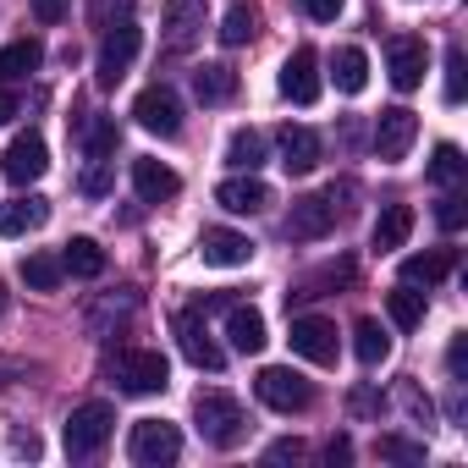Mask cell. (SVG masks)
<instances>
[{"label":"cell","mask_w":468,"mask_h":468,"mask_svg":"<svg viewBox=\"0 0 468 468\" xmlns=\"http://www.w3.org/2000/svg\"><path fill=\"white\" fill-rule=\"evenodd\" d=\"M193 419H198V435L209 441V446H220V452H231V446H243L249 441V413H243V402L231 397V391H198L193 397Z\"/></svg>","instance_id":"1"},{"label":"cell","mask_w":468,"mask_h":468,"mask_svg":"<svg viewBox=\"0 0 468 468\" xmlns=\"http://www.w3.org/2000/svg\"><path fill=\"white\" fill-rule=\"evenodd\" d=\"M111 380H116V391H127V397H160V391L171 386V364H165L154 347H127V353L111 358Z\"/></svg>","instance_id":"2"},{"label":"cell","mask_w":468,"mask_h":468,"mask_svg":"<svg viewBox=\"0 0 468 468\" xmlns=\"http://www.w3.org/2000/svg\"><path fill=\"white\" fill-rule=\"evenodd\" d=\"M138 45H144V28H138L133 17H122V23H111V28H105V39H100V61H94L100 89H116V83L133 72Z\"/></svg>","instance_id":"3"},{"label":"cell","mask_w":468,"mask_h":468,"mask_svg":"<svg viewBox=\"0 0 468 468\" xmlns=\"http://www.w3.org/2000/svg\"><path fill=\"white\" fill-rule=\"evenodd\" d=\"M254 397H260L271 413H303V408L314 402V386H309L298 369H287V364H265V369L254 375Z\"/></svg>","instance_id":"4"},{"label":"cell","mask_w":468,"mask_h":468,"mask_svg":"<svg viewBox=\"0 0 468 468\" xmlns=\"http://www.w3.org/2000/svg\"><path fill=\"white\" fill-rule=\"evenodd\" d=\"M111 435H116V408L111 402H83L67 419V457H100Z\"/></svg>","instance_id":"5"},{"label":"cell","mask_w":468,"mask_h":468,"mask_svg":"<svg viewBox=\"0 0 468 468\" xmlns=\"http://www.w3.org/2000/svg\"><path fill=\"white\" fill-rule=\"evenodd\" d=\"M127 457L138 468H165V463L182 457V430L165 424V419H138L133 435H127Z\"/></svg>","instance_id":"6"},{"label":"cell","mask_w":468,"mask_h":468,"mask_svg":"<svg viewBox=\"0 0 468 468\" xmlns=\"http://www.w3.org/2000/svg\"><path fill=\"white\" fill-rule=\"evenodd\" d=\"M331 226H336V187L292 198V209H287V238L292 243H320V238H331Z\"/></svg>","instance_id":"7"},{"label":"cell","mask_w":468,"mask_h":468,"mask_svg":"<svg viewBox=\"0 0 468 468\" xmlns=\"http://www.w3.org/2000/svg\"><path fill=\"white\" fill-rule=\"evenodd\" d=\"M45 171H50V149H45L39 133H17V138L6 144V154H0V176H6L12 187H28V182H39Z\"/></svg>","instance_id":"8"},{"label":"cell","mask_w":468,"mask_h":468,"mask_svg":"<svg viewBox=\"0 0 468 468\" xmlns=\"http://www.w3.org/2000/svg\"><path fill=\"white\" fill-rule=\"evenodd\" d=\"M133 122H138L144 133H154V138H176V133H182V100H176L165 83H154V89H144V94L133 100Z\"/></svg>","instance_id":"9"},{"label":"cell","mask_w":468,"mask_h":468,"mask_svg":"<svg viewBox=\"0 0 468 468\" xmlns=\"http://www.w3.org/2000/svg\"><path fill=\"white\" fill-rule=\"evenodd\" d=\"M176 347H182V358L193 364V369H220L226 364V353H220V342L209 336V325H204V314L198 309H182L176 314Z\"/></svg>","instance_id":"10"},{"label":"cell","mask_w":468,"mask_h":468,"mask_svg":"<svg viewBox=\"0 0 468 468\" xmlns=\"http://www.w3.org/2000/svg\"><path fill=\"white\" fill-rule=\"evenodd\" d=\"M413 138H419V116H413L408 105H391V111H380V122H375V154H380L386 165L408 160Z\"/></svg>","instance_id":"11"},{"label":"cell","mask_w":468,"mask_h":468,"mask_svg":"<svg viewBox=\"0 0 468 468\" xmlns=\"http://www.w3.org/2000/svg\"><path fill=\"white\" fill-rule=\"evenodd\" d=\"M320 56H314V45H298L287 61H282V94L292 100V105H314L320 100Z\"/></svg>","instance_id":"12"},{"label":"cell","mask_w":468,"mask_h":468,"mask_svg":"<svg viewBox=\"0 0 468 468\" xmlns=\"http://www.w3.org/2000/svg\"><path fill=\"white\" fill-rule=\"evenodd\" d=\"M292 353L309 358V364H336L342 336H336L331 320H320V314H298V320H292Z\"/></svg>","instance_id":"13"},{"label":"cell","mask_w":468,"mask_h":468,"mask_svg":"<svg viewBox=\"0 0 468 468\" xmlns=\"http://www.w3.org/2000/svg\"><path fill=\"white\" fill-rule=\"evenodd\" d=\"M198 260L215 265V271H238V265L254 260V243L243 238V231H231V226H209L198 238Z\"/></svg>","instance_id":"14"},{"label":"cell","mask_w":468,"mask_h":468,"mask_svg":"<svg viewBox=\"0 0 468 468\" xmlns=\"http://www.w3.org/2000/svg\"><path fill=\"white\" fill-rule=\"evenodd\" d=\"M386 67H391V83H397L402 94H413V89L424 83V67H430V50H424V39H413V34H397V39L386 45Z\"/></svg>","instance_id":"15"},{"label":"cell","mask_w":468,"mask_h":468,"mask_svg":"<svg viewBox=\"0 0 468 468\" xmlns=\"http://www.w3.org/2000/svg\"><path fill=\"white\" fill-rule=\"evenodd\" d=\"M215 204L231 209V215H260V209L271 204V187H265L254 171H243V176H226V182L215 187Z\"/></svg>","instance_id":"16"},{"label":"cell","mask_w":468,"mask_h":468,"mask_svg":"<svg viewBox=\"0 0 468 468\" xmlns=\"http://www.w3.org/2000/svg\"><path fill=\"white\" fill-rule=\"evenodd\" d=\"M226 336H231V347H238V353H265V342H271L265 314L249 309V303H226Z\"/></svg>","instance_id":"17"},{"label":"cell","mask_w":468,"mask_h":468,"mask_svg":"<svg viewBox=\"0 0 468 468\" xmlns=\"http://www.w3.org/2000/svg\"><path fill=\"white\" fill-rule=\"evenodd\" d=\"M133 193L144 204H165V198L182 193V176L171 165H160V160H133Z\"/></svg>","instance_id":"18"},{"label":"cell","mask_w":468,"mask_h":468,"mask_svg":"<svg viewBox=\"0 0 468 468\" xmlns=\"http://www.w3.org/2000/svg\"><path fill=\"white\" fill-rule=\"evenodd\" d=\"M50 220V198H6L0 204V238H28V231H39Z\"/></svg>","instance_id":"19"},{"label":"cell","mask_w":468,"mask_h":468,"mask_svg":"<svg viewBox=\"0 0 468 468\" xmlns=\"http://www.w3.org/2000/svg\"><path fill=\"white\" fill-rule=\"evenodd\" d=\"M282 165L292 171V176H309L314 165H320V133L314 127H282Z\"/></svg>","instance_id":"20"},{"label":"cell","mask_w":468,"mask_h":468,"mask_svg":"<svg viewBox=\"0 0 468 468\" xmlns=\"http://www.w3.org/2000/svg\"><path fill=\"white\" fill-rule=\"evenodd\" d=\"M408 238H413V209L408 204H386L380 220H375V231H369L375 254H397V249H408Z\"/></svg>","instance_id":"21"},{"label":"cell","mask_w":468,"mask_h":468,"mask_svg":"<svg viewBox=\"0 0 468 468\" xmlns=\"http://www.w3.org/2000/svg\"><path fill=\"white\" fill-rule=\"evenodd\" d=\"M271 160V144H265V133L260 127H238L226 138V165L231 171H260Z\"/></svg>","instance_id":"22"},{"label":"cell","mask_w":468,"mask_h":468,"mask_svg":"<svg viewBox=\"0 0 468 468\" xmlns=\"http://www.w3.org/2000/svg\"><path fill=\"white\" fill-rule=\"evenodd\" d=\"M160 23H165L171 45L182 50V45L204 28V0H165V6H160Z\"/></svg>","instance_id":"23"},{"label":"cell","mask_w":468,"mask_h":468,"mask_svg":"<svg viewBox=\"0 0 468 468\" xmlns=\"http://www.w3.org/2000/svg\"><path fill=\"white\" fill-rule=\"evenodd\" d=\"M45 61V45L39 39H12V45H0V83H23L28 72H39Z\"/></svg>","instance_id":"24"},{"label":"cell","mask_w":468,"mask_h":468,"mask_svg":"<svg viewBox=\"0 0 468 468\" xmlns=\"http://www.w3.org/2000/svg\"><path fill=\"white\" fill-rule=\"evenodd\" d=\"M193 94H198L204 105H226L231 94H238V72H231L226 61H204V67L193 72Z\"/></svg>","instance_id":"25"},{"label":"cell","mask_w":468,"mask_h":468,"mask_svg":"<svg viewBox=\"0 0 468 468\" xmlns=\"http://www.w3.org/2000/svg\"><path fill=\"white\" fill-rule=\"evenodd\" d=\"M424 309H430V298H424L419 287H408V282L386 292V314H391L397 331H419V325H424Z\"/></svg>","instance_id":"26"},{"label":"cell","mask_w":468,"mask_h":468,"mask_svg":"<svg viewBox=\"0 0 468 468\" xmlns=\"http://www.w3.org/2000/svg\"><path fill=\"white\" fill-rule=\"evenodd\" d=\"M331 78H336L342 94H364V89H369V56H364L358 45H342L336 61H331Z\"/></svg>","instance_id":"27"},{"label":"cell","mask_w":468,"mask_h":468,"mask_svg":"<svg viewBox=\"0 0 468 468\" xmlns=\"http://www.w3.org/2000/svg\"><path fill=\"white\" fill-rule=\"evenodd\" d=\"M353 353H358V364H369V369L386 364V358H391V331H386L380 320L364 314V320L353 325Z\"/></svg>","instance_id":"28"},{"label":"cell","mask_w":468,"mask_h":468,"mask_svg":"<svg viewBox=\"0 0 468 468\" xmlns=\"http://www.w3.org/2000/svg\"><path fill=\"white\" fill-rule=\"evenodd\" d=\"M61 265H67V276L94 282V276H105V249H100L94 238H72V243L61 249Z\"/></svg>","instance_id":"29"},{"label":"cell","mask_w":468,"mask_h":468,"mask_svg":"<svg viewBox=\"0 0 468 468\" xmlns=\"http://www.w3.org/2000/svg\"><path fill=\"white\" fill-rule=\"evenodd\" d=\"M17 271H23V282H28L34 292H56V287L67 282L61 254H39V249H34V254H23V265H17Z\"/></svg>","instance_id":"30"},{"label":"cell","mask_w":468,"mask_h":468,"mask_svg":"<svg viewBox=\"0 0 468 468\" xmlns=\"http://www.w3.org/2000/svg\"><path fill=\"white\" fill-rule=\"evenodd\" d=\"M78 144L89 149V160H111V154L122 149V127H116V116H89V127L78 133Z\"/></svg>","instance_id":"31"},{"label":"cell","mask_w":468,"mask_h":468,"mask_svg":"<svg viewBox=\"0 0 468 468\" xmlns=\"http://www.w3.org/2000/svg\"><path fill=\"white\" fill-rule=\"evenodd\" d=\"M446 271H452V254L446 249H430V254H408L402 260V282L408 287H435Z\"/></svg>","instance_id":"32"},{"label":"cell","mask_w":468,"mask_h":468,"mask_svg":"<svg viewBox=\"0 0 468 468\" xmlns=\"http://www.w3.org/2000/svg\"><path fill=\"white\" fill-rule=\"evenodd\" d=\"M249 39H260V12L249 6V0H238V6H231L226 17H220V45H249Z\"/></svg>","instance_id":"33"},{"label":"cell","mask_w":468,"mask_h":468,"mask_svg":"<svg viewBox=\"0 0 468 468\" xmlns=\"http://www.w3.org/2000/svg\"><path fill=\"white\" fill-rule=\"evenodd\" d=\"M463 171H468V160H463V149H457V144H441V149L430 154V182L457 187V182H463Z\"/></svg>","instance_id":"34"},{"label":"cell","mask_w":468,"mask_h":468,"mask_svg":"<svg viewBox=\"0 0 468 468\" xmlns=\"http://www.w3.org/2000/svg\"><path fill=\"white\" fill-rule=\"evenodd\" d=\"M375 452H380L386 463H408V468H419V463H424V441H408V435H380V441H375Z\"/></svg>","instance_id":"35"},{"label":"cell","mask_w":468,"mask_h":468,"mask_svg":"<svg viewBox=\"0 0 468 468\" xmlns=\"http://www.w3.org/2000/svg\"><path fill=\"white\" fill-rule=\"evenodd\" d=\"M463 94H468V56L452 45L446 50V105H463Z\"/></svg>","instance_id":"36"},{"label":"cell","mask_w":468,"mask_h":468,"mask_svg":"<svg viewBox=\"0 0 468 468\" xmlns=\"http://www.w3.org/2000/svg\"><path fill=\"white\" fill-rule=\"evenodd\" d=\"M435 220H441V231H463L468 226V198L452 187L446 198H441V209H435Z\"/></svg>","instance_id":"37"},{"label":"cell","mask_w":468,"mask_h":468,"mask_svg":"<svg viewBox=\"0 0 468 468\" xmlns=\"http://www.w3.org/2000/svg\"><path fill=\"white\" fill-rule=\"evenodd\" d=\"M347 408H353V419H380L386 397H380L375 386H353V391H347Z\"/></svg>","instance_id":"38"},{"label":"cell","mask_w":468,"mask_h":468,"mask_svg":"<svg viewBox=\"0 0 468 468\" xmlns=\"http://www.w3.org/2000/svg\"><path fill=\"white\" fill-rule=\"evenodd\" d=\"M122 17H133V0H94V6H89V23L94 28H111Z\"/></svg>","instance_id":"39"},{"label":"cell","mask_w":468,"mask_h":468,"mask_svg":"<svg viewBox=\"0 0 468 468\" xmlns=\"http://www.w3.org/2000/svg\"><path fill=\"white\" fill-rule=\"evenodd\" d=\"M89 198H105L111 193V160H89V171H83V182H78Z\"/></svg>","instance_id":"40"},{"label":"cell","mask_w":468,"mask_h":468,"mask_svg":"<svg viewBox=\"0 0 468 468\" xmlns=\"http://www.w3.org/2000/svg\"><path fill=\"white\" fill-rule=\"evenodd\" d=\"M342 6H347V0H298V12H303L309 23H336Z\"/></svg>","instance_id":"41"},{"label":"cell","mask_w":468,"mask_h":468,"mask_svg":"<svg viewBox=\"0 0 468 468\" xmlns=\"http://www.w3.org/2000/svg\"><path fill=\"white\" fill-rule=\"evenodd\" d=\"M446 369H452V380H463V375H468V331H457V336H452V347H446Z\"/></svg>","instance_id":"42"},{"label":"cell","mask_w":468,"mask_h":468,"mask_svg":"<svg viewBox=\"0 0 468 468\" xmlns=\"http://www.w3.org/2000/svg\"><path fill=\"white\" fill-rule=\"evenodd\" d=\"M34 17H39L45 28H56V23H67V0H34Z\"/></svg>","instance_id":"43"},{"label":"cell","mask_w":468,"mask_h":468,"mask_svg":"<svg viewBox=\"0 0 468 468\" xmlns=\"http://www.w3.org/2000/svg\"><path fill=\"white\" fill-rule=\"evenodd\" d=\"M17 111H23V100H17V89H12V83H0V127H6V122H12Z\"/></svg>","instance_id":"44"},{"label":"cell","mask_w":468,"mask_h":468,"mask_svg":"<svg viewBox=\"0 0 468 468\" xmlns=\"http://www.w3.org/2000/svg\"><path fill=\"white\" fill-rule=\"evenodd\" d=\"M347 457H353V441L347 435H331L325 441V463H347Z\"/></svg>","instance_id":"45"},{"label":"cell","mask_w":468,"mask_h":468,"mask_svg":"<svg viewBox=\"0 0 468 468\" xmlns=\"http://www.w3.org/2000/svg\"><path fill=\"white\" fill-rule=\"evenodd\" d=\"M402 402H408L419 419H430V413H435V408H430V397H419V386H402Z\"/></svg>","instance_id":"46"},{"label":"cell","mask_w":468,"mask_h":468,"mask_svg":"<svg viewBox=\"0 0 468 468\" xmlns=\"http://www.w3.org/2000/svg\"><path fill=\"white\" fill-rule=\"evenodd\" d=\"M271 463H287V457H303V441H276L271 452H265Z\"/></svg>","instance_id":"47"},{"label":"cell","mask_w":468,"mask_h":468,"mask_svg":"<svg viewBox=\"0 0 468 468\" xmlns=\"http://www.w3.org/2000/svg\"><path fill=\"white\" fill-rule=\"evenodd\" d=\"M17 452H23V457H39V435H34V430H17Z\"/></svg>","instance_id":"48"},{"label":"cell","mask_w":468,"mask_h":468,"mask_svg":"<svg viewBox=\"0 0 468 468\" xmlns=\"http://www.w3.org/2000/svg\"><path fill=\"white\" fill-rule=\"evenodd\" d=\"M6 303H12V292H6V282H0V314H6Z\"/></svg>","instance_id":"49"}]
</instances>
